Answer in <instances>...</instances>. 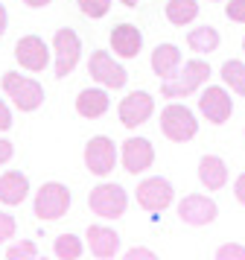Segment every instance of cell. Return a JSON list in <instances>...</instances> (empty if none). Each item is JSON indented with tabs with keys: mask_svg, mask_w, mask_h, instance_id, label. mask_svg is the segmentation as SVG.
<instances>
[{
	"mask_svg": "<svg viewBox=\"0 0 245 260\" xmlns=\"http://www.w3.org/2000/svg\"><path fill=\"white\" fill-rule=\"evenodd\" d=\"M123 6H137V0H120Z\"/></svg>",
	"mask_w": 245,
	"mask_h": 260,
	"instance_id": "obj_36",
	"label": "cell"
},
{
	"mask_svg": "<svg viewBox=\"0 0 245 260\" xmlns=\"http://www.w3.org/2000/svg\"><path fill=\"white\" fill-rule=\"evenodd\" d=\"M38 254V246H35L32 240H21V243H12L6 248V257L9 260H32Z\"/></svg>",
	"mask_w": 245,
	"mask_h": 260,
	"instance_id": "obj_25",
	"label": "cell"
},
{
	"mask_svg": "<svg viewBox=\"0 0 245 260\" xmlns=\"http://www.w3.org/2000/svg\"><path fill=\"white\" fill-rule=\"evenodd\" d=\"M172 196H175L172 184H169L166 178H161V176L143 178V181L137 184V205L143 208V211H149V213L166 211V208L172 205Z\"/></svg>",
	"mask_w": 245,
	"mask_h": 260,
	"instance_id": "obj_7",
	"label": "cell"
},
{
	"mask_svg": "<svg viewBox=\"0 0 245 260\" xmlns=\"http://www.w3.org/2000/svg\"><path fill=\"white\" fill-rule=\"evenodd\" d=\"M198 181L207 190H222L228 184V164L219 155H204L198 161Z\"/></svg>",
	"mask_w": 245,
	"mask_h": 260,
	"instance_id": "obj_18",
	"label": "cell"
},
{
	"mask_svg": "<svg viewBox=\"0 0 245 260\" xmlns=\"http://www.w3.org/2000/svg\"><path fill=\"white\" fill-rule=\"evenodd\" d=\"M242 53H245V38H242Z\"/></svg>",
	"mask_w": 245,
	"mask_h": 260,
	"instance_id": "obj_37",
	"label": "cell"
},
{
	"mask_svg": "<svg viewBox=\"0 0 245 260\" xmlns=\"http://www.w3.org/2000/svg\"><path fill=\"white\" fill-rule=\"evenodd\" d=\"M219 41L222 38L213 26H193L187 32V44H190V50H196V53H213V50H219Z\"/></svg>",
	"mask_w": 245,
	"mask_h": 260,
	"instance_id": "obj_21",
	"label": "cell"
},
{
	"mask_svg": "<svg viewBox=\"0 0 245 260\" xmlns=\"http://www.w3.org/2000/svg\"><path fill=\"white\" fill-rule=\"evenodd\" d=\"M126 257L128 260H137V257H155V251H149V248H128V251H126Z\"/></svg>",
	"mask_w": 245,
	"mask_h": 260,
	"instance_id": "obj_33",
	"label": "cell"
},
{
	"mask_svg": "<svg viewBox=\"0 0 245 260\" xmlns=\"http://www.w3.org/2000/svg\"><path fill=\"white\" fill-rule=\"evenodd\" d=\"M56 257L58 260H76L82 257V240L73 234H61L56 237Z\"/></svg>",
	"mask_w": 245,
	"mask_h": 260,
	"instance_id": "obj_24",
	"label": "cell"
},
{
	"mask_svg": "<svg viewBox=\"0 0 245 260\" xmlns=\"http://www.w3.org/2000/svg\"><path fill=\"white\" fill-rule=\"evenodd\" d=\"M219 216V208L216 202L204 196V193H190L178 202V219L190 228H201V225H210Z\"/></svg>",
	"mask_w": 245,
	"mask_h": 260,
	"instance_id": "obj_6",
	"label": "cell"
},
{
	"mask_svg": "<svg viewBox=\"0 0 245 260\" xmlns=\"http://www.w3.org/2000/svg\"><path fill=\"white\" fill-rule=\"evenodd\" d=\"M219 260H245V246H236V243H228V246H219L216 251Z\"/></svg>",
	"mask_w": 245,
	"mask_h": 260,
	"instance_id": "obj_27",
	"label": "cell"
},
{
	"mask_svg": "<svg viewBox=\"0 0 245 260\" xmlns=\"http://www.w3.org/2000/svg\"><path fill=\"white\" fill-rule=\"evenodd\" d=\"M85 237H88L91 254H96V257H114L120 251V234L108 225H91Z\"/></svg>",
	"mask_w": 245,
	"mask_h": 260,
	"instance_id": "obj_16",
	"label": "cell"
},
{
	"mask_svg": "<svg viewBox=\"0 0 245 260\" xmlns=\"http://www.w3.org/2000/svg\"><path fill=\"white\" fill-rule=\"evenodd\" d=\"M70 208V190L58 181H47L41 184V190L35 193V202H32V211L41 222H56L61 219Z\"/></svg>",
	"mask_w": 245,
	"mask_h": 260,
	"instance_id": "obj_3",
	"label": "cell"
},
{
	"mask_svg": "<svg viewBox=\"0 0 245 260\" xmlns=\"http://www.w3.org/2000/svg\"><path fill=\"white\" fill-rule=\"evenodd\" d=\"M108 106H111V100H108V94H105L102 88H85L76 96V111L88 120L102 117L105 111H108Z\"/></svg>",
	"mask_w": 245,
	"mask_h": 260,
	"instance_id": "obj_20",
	"label": "cell"
},
{
	"mask_svg": "<svg viewBox=\"0 0 245 260\" xmlns=\"http://www.w3.org/2000/svg\"><path fill=\"white\" fill-rule=\"evenodd\" d=\"M6 26H9V15H6V6L0 3V38H3V32H6Z\"/></svg>",
	"mask_w": 245,
	"mask_h": 260,
	"instance_id": "obj_34",
	"label": "cell"
},
{
	"mask_svg": "<svg viewBox=\"0 0 245 260\" xmlns=\"http://www.w3.org/2000/svg\"><path fill=\"white\" fill-rule=\"evenodd\" d=\"M222 82L231 88L233 94H239L245 96V61L239 59H228L225 64H222Z\"/></svg>",
	"mask_w": 245,
	"mask_h": 260,
	"instance_id": "obj_23",
	"label": "cell"
},
{
	"mask_svg": "<svg viewBox=\"0 0 245 260\" xmlns=\"http://www.w3.org/2000/svg\"><path fill=\"white\" fill-rule=\"evenodd\" d=\"M12 155H15V146H12V141H3V138H0V167L6 164Z\"/></svg>",
	"mask_w": 245,
	"mask_h": 260,
	"instance_id": "obj_32",
	"label": "cell"
},
{
	"mask_svg": "<svg viewBox=\"0 0 245 260\" xmlns=\"http://www.w3.org/2000/svg\"><path fill=\"white\" fill-rule=\"evenodd\" d=\"M23 3H26L29 9H41V6H47V3H50V0H23Z\"/></svg>",
	"mask_w": 245,
	"mask_h": 260,
	"instance_id": "obj_35",
	"label": "cell"
},
{
	"mask_svg": "<svg viewBox=\"0 0 245 260\" xmlns=\"http://www.w3.org/2000/svg\"><path fill=\"white\" fill-rule=\"evenodd\" d=\"M53 50H56V76L64 79V76L79 64L82 41L70 26H64V29H58L56 36H53Z\"/></svg>",
	"mask_w": 245,
	"mask_h": 260,
	"instance_id": "obj_9",
	"label": "cell"
},
{
	"mask_svg": "<svg viewBox=\"0 0 245 260\" xmlns=\"http://www.w3.org/2000/svg\"><path fill=\"white\" fill-rule=\"evenodd\" d=\"M3 91L9 96L18 111H35L44 103V88L21 73H3Z\"/></svg>",
	"mask_w": 245,
	"mask_h": 260,
	"instance_id": "obj_4",
	"label": "cell"
},
{
	"mask_svg": "<svg viewBox=\"0 0 245 260\" xmlns=\"http://www.w3.org/2000/svg\"><path fill=\"white\" fill-rule=\"evenodd\" d=\"M233 196H236V202L245 208V173H239L236 181H233Z\"/></svg>",
	"mask_w": 245,
	"mask_h": 260,
	"instance_id": "obj_30",
	"label": "cell"
},
{
	"mask_svg": "<svg viewBox=\"0 0 245 260\" xmlns=\"http://www.w3.org/2000/svg\"><path fill=\"white\" fill-rule=\"evenodd\" d=\"M210 79V64L204 59H190L184 61V68H178L172 79H163L161 85V96H169V100H178V96H187L198 91L201 85Z\"/></svg>",
	"mask_w": 245,
	"mask_h": 260,
	"instance_id": "obj_1",
	"label": "cell"
},
{
	"mask_svg": "<svg viewBox=\"0 0 245 260\" xmlns=\"http://www.w3.org/2000/svg\"><path fill=\"white\" fill-rule=\"evenodd\" d=\"M181 68V50L175 44H158L152 50V71L158 73V79H172Z\"/></svg>",
	"mask_w": 245,
	"mask_h": 260,
	"instance_id": "obj_19",
	"label": "cell"
},
{
	"mask_svg": "<svg viewBox=\"0 0 245 260\" xmlns=\"http://www.w3.org/2000/svg\"><path fill=\"white\" fill-rule=\"evenodd\" d=\"M15 59H18L21 68L38 73V71H44L47 61H50V47L44 44V38L23 36V38H18V44H15Z\"/></svg>",
	"mask_w": 245,
	"mask_h": 260,
	"instance_id": "obj_14",
	"label": "cell"
},
{
	"mask_svg": "<svg viewBox=\"0 0 245 260\" xmlns=\"http://www.w3.org/2000/svg\"><path fill=\"white\" fill-rule=\"evenodd\" d=\"M198 111H201L213 126H222V123H228V117L233 114V100L225 88L207 85V88L201 91V96H198Z\"/></svg>",
	"mask_w": 245,
	"mask_h": 260,
	"instance_id": "obj_11",
	"label": "cell"
},
{
	"mask_svg": "<svg viewBox=\"0 0 245 260\" xmlns=\"http://www.w3.org/2000/svg\"><path fill=\"white\" fill-rule=\"evenodd\" d=\"M88 205H91V211L96 213V216H102V219H120L128 208V196L120 184L102 181V184H96V187L91 190Z\"/></svg>",
	"mask_w": 245,
	"mask_h": 260,
	"instance_id": "obj_5",
	"label": "cell"
},
{
	"mask_svg": "<svg viewBox=\"0 0 245 260\" xmlns=\"http://www.w3.org/2000/svg\"><path fill=\"white\" fill-rule=\"evenodd\" d=\"M88 73H91L102 88H123L128 82V73L123 64H117L108 50H96L88 59Z\"/></svg>",
	"mask_w": 245,
	"mask_h": 260,
	"instance_id": "obj_8",
	"label": "cell"
},
{
	"mask_svg": "<svg viewBox=\"0 0 245 260\" xmlns=\"http://www.w3.org/2000/svg\"><path fill=\"white\" fill-rule=\"evenodd\" d=\"M198 18V3L196 0H169L166 3V21L175 26H187Z\"/></svg>",
	"mask_w": 245,
	"mask_h": 260,
	"instance_id": "obj_22",
	"label": "cell"
},
{
	"mask_svg": "<svg viewBox=\"0 0 245 260\" xmlns=\"http://www.w3.org/2000/svg\"><path fill=\"white\" fill-rule=\"evenodd\" d=\"M29 196V178L21 170H9L0 176V202L3 205H21Z\"/></svg>",
	"mask_w": 245,
	"mask_h": 260,
	"instance_id": "obj_17",
	"label": "cell"
},
{
	"mask_svg": "<svg viewBox=\"0 0 245 260\" xmlns=\"http://www.w3.org/2000/svg\"><path fill=\"white\" fill-rule=\"evenodd\" d=\"M85 18H105L111 9V0H76Z\"/></svg>",
	"mask_w": 245,
	"mask_h": 260,
	"instance_id": "obj_26",
	"label": "cell"
},
{
	"mask_svg": "<svg viewBox=\"0 0 245 260\" xmlns=\"http://www.w3.org/2000/svg\"><path fill=\"white\" fill-rule=\"evenodd\" d=\"M161 132H163V138H169L172 143H187V141L196 138L198 120L187 106L169 103V106L161 111Z\"/></svg>",
	"mask_w": 245,
	"mask_h": 260,
	"instance_id": "obj_2",
	"label": "cell"
},
{
	"mask_svg": "<svg viewBox=\"0 0 245 260\" xmlns=\"http://www.w3.org/2000/svg\"><path fill=\"white\" fill-rule=\"evenodd\" d=\"M152 111H155V100H152V94H146V91H131L128 96H123V103L117 108L120 123H123L126 129L143 126V123L152 117Z\"/></svg>",
	"mask_w": 245,
	"mask_h": 260,
	"instance_id": "obj_12",
	"label": "cell"
},
{
	"mask_svg": "<svg viewBox=\"0 0 245 260\" xmlns=\"http://www.w3.org/2000/svg\"><path fill=\"white\" fill-rule=\"evenodd\" d=\"M15 216L12 213H6V211H0V243H6L9 237H15Z\"/></svg>",
	"mask_w": 245,
	"mask_h": 260,
	"instance_id": "obj_28",
	"label": "cell"
},
{
	"mask_svg": "<svg viewBox=\"0 0 245 260\" xmlns=\"http://www.w3.org/2000/svg\"><path fill=\"white\" fill-rule=\"evenodd\" d=\"M117 164V146L111 138H105V135H96L88 141L85 146V167L91 170L93 176H108Z\"/></svg>",
	"mask_w": 245,
	"mask_h": 260,
	"instance_id": "obj_10",
	"label": "cell"
},
{
	"mask_svg": "<svg viewBox=\"0 0 245 260\" xmlns=\"http://www.w3.org/2000/svg\"><path fill=\"white\" fill-rule=\"evenodd\" d=\"M143 47V32L134 24H120L111 29V50L120 59H134Z\"/></svg>",
	"mask_w": 245,
	"mask_h": 260,
	"instance_id": "obj_15",
	"label": "cell"
},
{
	"mask_svg": "<svg viewBox=\"0 0 245 260\" xmlns=\"http://www.w3.org/2000/svg\"><path fill=\"white\" fill-rule=\"evenodd\" d=\"M225 15L236 21V24H245V0H231V3H225Z\"/></svg>",
	"mask_w": 245,
	"mask_h": 260,
	"instance_id": "obj_29",
	"label": "cell"
},
{
	"mask_svg": "<svg viewBox=\"0 0 245 260\" xmlns=\"http://www.w3.org/2000/svg\"><path fill=\"white\" fill-rule=\"evenodd\" d=\"M12 129V111H9V106L0 100V132H9Z\"/></svg>",
	"mask_w": 245,
	"mask_h": 260,
	"instance_id": "obj_31",
	"label": "cell"
},
{
	"mask_svg": "<svg viewBox=\"0 0 245 260\" xmlns=\"http://www.w3.org/2000/svg\"><path fill=\"white\" fill-rule=\"evenodd\" d=\"M120 158H123V170H126V173L140 176V173H146L152 167V161H155V146H152V141H146V138H128V141H123Z\"/></svg>",
	"mask_w": 245,
	"mask_h": 260,
	"instance_id": "obj_13",
	"label": "cell"
}]
</instances>
